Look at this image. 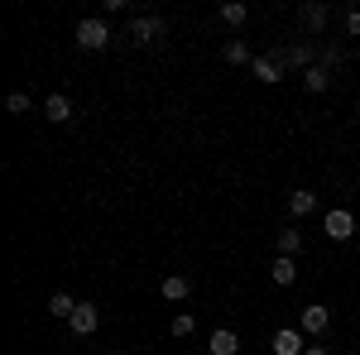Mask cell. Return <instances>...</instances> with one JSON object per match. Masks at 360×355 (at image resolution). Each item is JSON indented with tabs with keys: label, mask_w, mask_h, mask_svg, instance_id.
<instances>
[{
	"label": "cell",
	"mask_w": 360,
	"mask_h": 355,
	"mask_svg": "<svg viewBox=\"0 0 360 355\" xmlns=\"http://www.w3.org/2000/svg\"><path fill=\"white\" fill-rule=\"evenodd\" d=\"M226 63H250V49L240 44V39H231V44H226Z\"/></svg>",
	"instance_id": "obj_20"
},
{
	"label": "cell",
	"mask_w": 360,
	"mask_h": 355,
	"mask_svg": "<svg viewBox=\"0 0 360 355\" xmlns=\"http://www.w3.org/2000/svg\"><path fill=\"white\" fill-rule=\"evenodd\" d=\"M298 20H303V29H312V34H322V29H327V20H332V10L312 0V5H303V10H298Z\"/></svg>",
	"instance_id": "obj_8"
},
{
	"label": "cell",
	"mask_w": 360,
	"mask_h": 355,
	"mask_svg": "<svg viewBox=\"0 0 360 355\" xmlns=\"http://www.w3.org/2000/svg\"><path fill=\"white\" fill-rule=\"evenodd\" d=\"M288 212H293L298 221L312 217V212H317V192H293V197H288Z\"/></svg>",
	"instance_id": "obj_14"
},
{
	"label": "cell",
	"mask_w": 360,
	"mask_h": 355,
	"mask_svg": "<svg viewBox=\"0 0 360 355\" xmlns=\"http://www.w3.org/2000/svg\"><path fill=\"white\" fill-rule=\"evenodd\" d=\"M159 34H164V20H159V15H139L135 25H130V39H135L139 49H144V44H154Z\"/></svg>",
	"instance_id": "obj_4"
},
{
	"label": "cell",
	"mask_w": 360,
	"mask_h": 355,
	"mask_svg": "<svg viewBox=\"0 0 360 355\" xmlns=\"http://www.w3.org/2000/svg\"><path fill=\"white\" fill-rule=\"evenodd\" d=\"M111 355H115V351H111Z\"/></svg>",
	"instance_id": "obj_24"
},
{
	"label": "cell",
	"mask_w": 360,
	"mask_h": 355,
	"mask_svg": "<svg viewBox=\"0 0 360 355\" xmlns=\"http://www.w3.org/2000/svg\"><path fill=\"white\" fill-rule=\"evenodd\" d=\"M322 231H327V240L341 245V240H351V235H356V217H351L346 207H332V212L322 217Z\"/></svg>",
	"instance_id": "obj_2"
},
{
	"label": "cell",
	"mask_w": 360,
	"mask_h": 355,
	"mask_svg": "<svg viewBox=\"0 0 360 355\" xmlns=\"http://www.w3.org/2000/svg\"><path fill=\"white\" fill-rule=\"evenodd\" d=\"M303 355H327V351H322V346H307V351Z\"/></svg>",
	"instance_id": "obj_23"
},
{
	"label": "cell",
	"mask_w": 360,
	"mask_h": 355,
	"mask_svg": "<svg viewBox=\"0 0 360 355\" xmlns=\"http://www.w3.org/2000/svg\"><path fill=\"white\" fill-rule=\"evenodd\" d=\"M44 115H49V120H53V125H68V120H72V115H77V110H72V101H68V96H63V91H53V96H49V101H44Z\"/></svg>",
	"instance_id": "obj_7"
},
{
	"label": "cell",
	"mask_w": 360,
	"mask_h": 355,
	"mask_svg": "<svg viewBox=\"0 0 360 355\" xmlns=\"http://www.w3.org/2000/svg\"><path fill=\"white\" fill-rule=\"evenodd\" d=\"M250 67H255V77H259V82H278V77H283V67H278L274 58H255Z\"/></svg>",
	"instance_id": "obj_17"
},
{
	"label": "cell",
	"mask_w": 360,
	"mask_h": 355,
	"mask_svg": "<svg viewBox=\"0 0 360 355\" xmlns=\"http://www.w3.org/2000/svg\"><path fill=\"white\" fill-rule=\"evenodd\" d=\"M278 63V67H283V72H288V67H312V49H307V44H293V49H283V53H269Z\"/></svg>",
	"instance_id": "obj_5"
},
{
	"label": "cell",
	"mask_w": 360,
	"mask_h": 355,
	"mask_svg": "<svg viewBox=\"0 0 360 355\" xmlns=\"http://www.w3.org/2000/svg\"><path fill=\"white\" fill-rule=\"evenodd\" d=\"M207 351H212V355H236V351H240V336H236L231 327L212 331V341H207Z\"/></svg>",
	"instance_id": "obj_9"
},
{
	"label": "cell",
	"mask_w": 360,
	"mask_h": 355,
	"mask_svg": "<svg viewBox=\"0 0 360 355\" xmlns=\"http://www.w3.org/2000/svg\"><path fill=\"white\" fill-rule=\"evenodd\" d=\"M245 15H250V10L240 5V0H226V5H221V25H231V29L245 25Z\"/></svg>",
	"instance_id": "obj_18"
},
{
	"label": "cell",
	"mask_w": 360,
	"mask_h": 355,
	"mask_svg": "<svg viewBox=\"0 0 360 355\" xmlns=\"http://www.w3.org/2000/svg\"><path fill=\"white\" fill-rule=\"evenodd\" d=\"M346 34H360V10H351V15H346Z\"/></svg>",
	"instance_id": "obj_22"
},
{
	"label": "cell",
	"mask_w": 360,
	"mask_h": 355,
	"mask_svg": "<svg viewBox=\"0 0 360 355\" xmlns=\"http://www.w3.org/2000/svg\"><path fill=\"white\" fill-rule=\"evenodd\" d=\"M303 86H307V91H327V86H332V67L312 63V67L303 72Z\"/></svg>",
	"instance_id": "obj_13"
},
{
	"label": "cell",
	"mask_w": 360,
	"mask_h": 355,
	"mask_svg": "<svg viewBox=\"0 0 360 355\" xmlns=\"http://www.w3.org/2000/svg\"><path fill=\"white\" fill-rule=\"evenodd\" d=\"M49 312H53V317H63V322H72V312H77V298H68V293H53V298H49Z\"/></svg>",
	"instance_id": "obj_16"
},
{
	"label": "cell",
	"mask_w": 360,
	"mask_h": 355,
	"mask_svg": "<svg viewBox=\"0 0 360 355\" xmlns=\"http://www.w3.org/2000/svg\"><path fill=\"white\" fill-rule=\"evenodd\" d=\"M188 293H193L188 273H168V278H164V298H168V302H183Z\"/></svg>",
	"instance_id": "obj_12"
},
{
	"label": "cell",
	"mask_w": 360,
	"mask_h": 355,
	"mask_svg": "<svg viewBox=\"0 0 360 355\" xmlns=\"http://www.w3.org/2000/svg\"><path fill=\"white\" fill-rule=\"evenodd\" d=\"M307 346H303V336L293 327H283V331H274V355H303Z\"/></svg>",
	"instance_id": "obj_10"
},
{
	"label": "cell",
	"mask_w": 360,
	"mask_h": 355,
	"mask_svg": "<svg viewBox=\"0 0 360 355\" xmlns=\"http://www.w3.org/2000/svg\"><path fill=\"white\" fill-rule=\"evenodd\" d=\"M327 327H332V312H327L322 302H312V307H303V331H307V336H322Z\"/></svg>",
	"instance_id": "obj_6"
},
{
	"label": "cell",
	"mask_w": 360,
	"mask_h": 355,
	"mask_svg": "<svg viewBox=\"0 0 360 355\" xmlns=\"http://www.w3.org/2000/svg\"><path fill=\"white\" fill-rule=\"evenodd\" d=\"M68 327H72V336H91V331L101 327V307L96 302H77V312H72Z\"/></svg>",
	"instance_id": "obj_3"
},
{
	"label": "cell",
	"mask_w": 360,
	"mask_h": 355,
	"mask_svg": "<svg viewBox=\"0 0 360 355\" xmlns=\"http://www.w3.org/2000/svg\"><path fill=\"white\" fill-rule=\"evenodd\" d=\"M278 254H288V259H298V254H303V231H298V226L278 231Z\"/></svg>",
	"instance_id": "obj_11"
},
{
	"label": "cell",
	"mask_w": 360,
	"mask_h": 355,
	"mask_svg": "<svg viewBox=\"0 0 360 355\" xmlns=\"http://www.w3.org/2000/svg\"><path fill=\"white\" fill-rule=\"evenodd\" d=\"M193 331H197V317H193V312H178V317H173V336H178V341H188Z\"/></svg>",
	"instance_id": "obj_19"
},
{
	"label": "cell",
	"mask_w": 360,
	"mask_h": 355,
	"mask_svg": "<svg viewBox=\"0 0 360 355\" xmlns=\"http://www.w3.org/2000/svg\"><path fill=\"white\" fill-rule=\"evenodd\" d=\"M274 283H283V288H288V283H293V278H298V259H288V254H278L274 259Z\"/></svg>",
	"instance_id": "obj_15"
},
{
	"label": "cell",
	"mask_w": 360,
	"mask_h": 355,
	"mask_svg": "<svg viewBox=\"0 0 360 355\" xmlns=\"http://www.w3.org/2000/svg\"><path fill=\"white\" fill-rule=\"evenodd\" d=\"M77 44H82L86 53L111 49V25H106V20H82V25H77Z\"/></svg>",
	"instance_id": "obj_1"
},
{
	"label": "cell",
	"mask_w": 360,
	"mask_h": 355,
	"mask_svg": "<svg viewBox=\"0 0 360 355\" xmlns=\"http://www.w3.org/2000/svg\"><path fill=\"white\" fill-rule=\"evenodd\" d=\"M5 110H10V115H25V110H29V96H25V91H10V96H5Z\"/></svg>",
	"instance_id": "obj_21"
}]
</instances>
